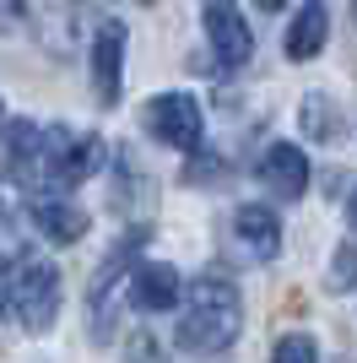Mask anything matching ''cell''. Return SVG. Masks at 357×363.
<instances>
[{"mask_svg": "<svg viewBox=\"0 0 357 363\" xmlns=\"http://www.w3.org/2000/svg\"><path fill=\"white\" fill-rule=\"evenodd\" d=\"M298 120H303V136H309V141H330V136H336V108H330L325 92H309Z\"/></svg>", "mask_w": 357, "mask_h": 363, "instance_id": "14", "label": "cell"}, {"mask_svg": "<svg viewBox=\"0 0 357 363\" xmlns=\"http://www.w3.org/2000/svg\"><path fill=\"white\" fill-rule=\"evenodd\" d=\"M11 309H16V320H22L33 336L55 325V315H60V272L49 266V260H22V266H16Z\"/></svg>", "mask_w": 357, "mask_h": 363, "instance_id": "2", "label": "cell"}, {"mask_svg": "<svg viewBox=\"0 0 357 363\" xmlns=\"http://www.w3.org/2000/svg\"><path fill=\"white\" fill-rule=\"evenodd\" d=\"M352 282H357V244H341L336 266H330V293H346Z\"/></svg>", "mask_w": 357, "mask_h": 363, "instance_id": "16", "label": "cell"}, {"mask_svg": "<svg viewBox=\"0 0 357 363\" xmlns=\"http://www.w3.org/2000/svg\"><path fill=\"white\" fill-rule=\"evenodd\" d=\"M254 6H260V11H282L287 0H254Z\"/></svg>", "mask_w": 357, "mask_h": 363, "instance_id": "19", "label": "cell"}, {"mask_svg": "<svg viewBox=\"0 0 357 363\" xmlns=\"http://www.w3.org/2000/svg\"><path fill=\"white\" fill-rule=\"evenodd\" d=\"M178 298H184V282H178V272L168 260H141L130 272V303L135 309L157 315V309H174Z\"/></svg>", "mask_w": 357, "mask_h": 363, "instance_id": "8", "label": "cell"}, {"mask_svg": "<svg viewBox=\"0 0 357 363\" xmlns=\"http://www.w3.org/2000/svg\"><path fill=\"white\" fill-rule=\"evenodd\" d=\"M0 309H6V260H0Z\"/></svg>", "mask_w": 357, "mask_h": 363, "instance_id": "20", "label": "cell"}, {"mask_svg": "<svg viewBox=\"0 0 357 363\" xmlns=\"http://www.w3.org/2000/svg\"><path fill=\"white\" fill-rule=\"evenodd\" d=\"M125 363H163V352H157L152 336H135V347H130V358H125Z\"/></svg>", "mask_w": 357, "mask_h": 363, "instance_id": "17", "label": "cell"}, {"mask_svg": "<svg viewBox=\"0 0 357 363\" xmlns=\"http://www.w3.org/2000/svg\"><path fill=\"white\" fill-rule=\"evenodd\" d=\"M233 228H238V239L249 244L260 260H271L276 250H282V223H276V212H266V206H238Z\"/></svg>", "mask_w": 357, "mask_h": 363, "instance_id": "13", "label": "cell"}, {"mask_svg": "<svg viewBox=\"0 0 357 363\" xmlns=\"http://www.w3.org/2000/svg\"><path fill=\"white\" fill-rule=\"evenodd\" d=\"M119 65H125V28L103 22L98 38H92V87H98V104H119Z\"/></svg>", "mask_w": 357, "mask_h": 363, "instance_id": "10", "label": "cell"}, {"mask_svg": "<svg viewBox=\"0 0 357 363\" xmlns=\"http://www.w3.org/2000/svg\"><path fill=\"white\" fill-rule=\"evenodd\" d=\"M238 325H244V303H238V288L227 277L206 272L195 288H184V315H178V331L174 342L195 358H206V352H222L233 347Z\"/></svg>", "mask_w": 357, "mask_h": 363, "instance_id": "1", "label": "cell"}, {"mask_svg": "<svg viewBox=\"0 0 357 363\" xmlns=\"http://www.w3.org/2000/svg\"><path fill=\"white\" fill-rule=\"evenodd\" d=\"M33 223H38V233H44L49 244H76L87 233V212L71 206V201H55V196L33 201Z\"/></svg>", "mask_w": 357, "mask_h": 363, "instance_id": "11", "label": "cell"}, {"mask_svg": "<svg viewBox=\"0 0 357 363\" xmlns=\"http://www.w3.org/2000/svg\"><path fill=\"white\" fill-rule=\"evenodd\" d=\"M44 141L49 130H38L33 120H11L0 141V174L22 190H44Z\"/></svg>", "mask_w": 357, "mask_h": 363, "instance_id": "6", "label": "cell"}, {"mask_svg": "<svg viewBox=\"0 0 357 363\" xmlns=\"http://www.w3.org/2000/svg\"><path fill=\"white\" fill-rule=\"evenodd\" d=\"M260 179H266V190L276 201H298L309 190V157L298 147H287V141H276V147H266V157H260Z\"/></svg>", "mask_w": 357, "mask_h": 363, "instance_id": "9", "label": "cell"}, {"mask_svg": "<svg viewBox=\"0 0 357 363\" xmlns=\"http://www.w3.org/2000/svg\"><path fill=\"white\" fill-rule=\"evenodd\" d=\"M325 28H330V16H325V6L319 0H309L303 11L293 16V28H287V60H314L319 49H325Z\"/></svg>", "mask_w": 357, "mask_h": 363, "instance_id": "12", "label": "cell"}, {"mask_svg": "<svg viewBox=\"0 0 357 363\" xmlns=\"http://www.w3.org/2000/svg\"><path fill=\"white\" fill-rule=\"evenodd\" d=\"M271 363H319V347H314V336L293 331V336H282V342H276Z\"/></svg>", "mask_w": 357, "mask_h": 363, "instance_id": "15", "label": "cell"}, {"mask_svg": "<svg viewBox=\"0 0 357 363\" xmlns=\"http://www.w3.org/2000/svg\"><path fill=\"white\" fill-rule=\"evenodd\" d=\"M0 16H6V22H22V0H0Z\"/></svg>", "mask_w": 357, "mask_h": 363, "instance_id": "18", "label": "cell"}, {"mask_svg": "<svg viewBox=\"0 0 357 363\" xmlns=\"http://www.w3.org/2000/svg\"><path fill=\"white\" fill-rule=\"evenodd\" d=\"M103 168V141L98 136H71V130H49L44 141V190H71Z\"/></svg>", "mask_w": 357, "mask_h": 363, "instance_id": "3", "label": "cell"}, {"mask_svg": "<svg viewBox=\"0 0 357 363\" xmlns=\"http://www.w3.org/2000/svg\"><path fill=\"white\" fill-rule=\"evenodd\" d=\"M147 130L174 152H195L200 147V130H206V114H200V104L190 92H163V98L147 104Z\"/></svg>", "mask_w": 357, "mask_h": 363, "instance_id": "5", "label": "cell"}, {"mask_svg": "<svg viewBox=\"0 0 357 363\" xmlns=\"http://www.w3.org/2000/svg\"><path fill=\"white\" fill-rule=\"evenodd\" d=\"M352 228H357V190H352Z\"/></svg>", "mask_w": 357, "mask_h": 363, "instance_id": "21", "label": "cell"}, {"mask_svg": "<svg viewBox=\"0 0 357 363\" xmlns=\"http://www.w3.org/2000/svg\"><path fill=\"white\" fill-rule=\"evenodd\" d=\"M206 38H211V55H217L222 71H238L254 55V33L244 28L233 0H206Z\"/></svg>", "mask_w": 357, "mask_h": 363, "instance_id": "7", "label": "cell"}, {"mask_svg": "<svg viewBox=\"0 0 357 363\" xmlns=\"http://www.w3.org/2000/svg\"><path fill=\"white\" fill-rule=\"evenodd\" d=\"M141 239L147 233H130V239H119V250L98 266V277H92L87 288V320H92V336L98 342H108L114 336V320H119V288L130 293V282H125V266H130V255L141 250Z\"/></svg>", "mask_w": 357, "mask_h": 363, "instance_id": "4", "label": "cell"}]
</instances>
